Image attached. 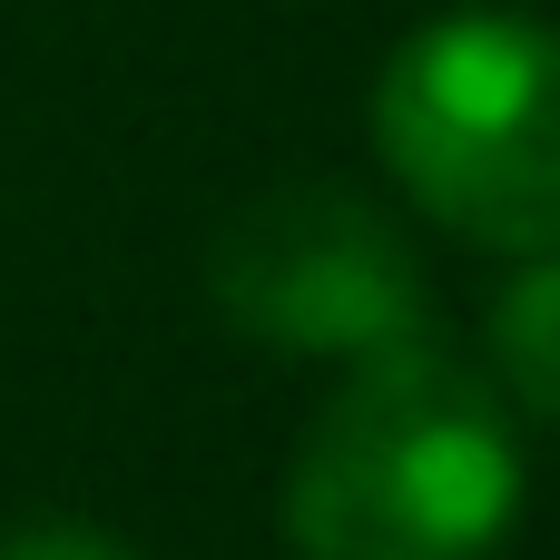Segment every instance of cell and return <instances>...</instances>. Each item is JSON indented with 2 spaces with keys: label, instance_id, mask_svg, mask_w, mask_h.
<instances>
[{
  "label": "cell",
  "instance_id": "obj_1",
  "mask_svg": "<svg viewBox=\"0 0 560 560\" xmlns=\"http://www.w3.org/2000/svg\"><path fill=\"white\" fill-rule=\"evenodd\" d=\"M522 532V423L443 345L345 364L285 472L295 560H492Z\"/></svg>",
  "mask_w": 560,
  "mask_h": 560
},
{
  "label": "cell",
  "instance_id": "obj_2",
  "mask_svg": "<svg viewBox=\"0 0 560 560\" xmlns=\"http://www.w3.org/2000/svg\"><path fill=\"white\" fill-rule=\"evenodd\" d=\"M374 158L463 246H560V20L512 0L413 20L374 79Z\"/></svg>",
  "mask_w": 560,
  "mask_h": 560
},
{
  "label": "cell",
  "instance_id": "obj_3",
  "mask_svg": "<svg viewBox=\"0 0 560 560\" xmlns=\"http://www.w3.org/2000/svg\"><path fill=\"white\" fill-rule=\"evenodd\" d=\"M207 295L246 345L305 364H364L423 345L433 315L413 236L335 177H285L246 197L207 246Z\"/></svg>",
  "mask_w": 560,
  "mask_h": 560
},
{
  "label": "cell",
  "instance_id": "obj_4",
  "mask_svg": "<svg viewBox=\"0 0 560 560\" xmlns=\"http://www.w3.org/2000/svg\"><path fill=\"white\" fill-rule=\"evenodd\" d=\"M482 374L502 384L512 413L560 423V246L512 256V285L482 315Z\"/></svg>",
  "mask_w": 560,
  "mask_h": 560
},
{
  "label": "cell",
  "instance_id": "obj_5",
  "mask_svg": "<svg viewBox=\"0 0 560 560\" xmlns=\"http://www.w3.org/2000/svg\"><path fill=\"white\" fill-rule=\"evenodd\" d=\"M0 560H138V551L98 522H20V532H0Z\"/></svg>",
  "mask_w": 560,
  "mask_h": 560
}]
</instances>
